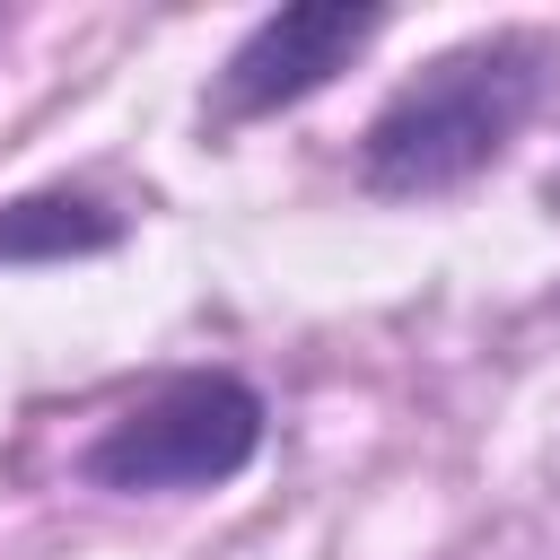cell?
Here are the masks:
<instances>
[{
    "instance_id": "6da1fadb",
    "label": "cell",
    "mask_w": 560,
    "mask_h": 560,
    "mask_svg": "<svg viewBox=\"0 0 560 560\" xmlns=\"http://www.w3.org/2000/svg\"><path fill=\"white\" fill-rule=\"evenodd\" d=\"M542 88H551V44L534 26H490V35L446 44L359 131V184L376 201L464 192L472 175H490L516 149V131L534 122Z\"/></svg>"
},
{
    "instance_id": "7a4b0ae2",
    "label": "cell",
    "mask_w": 560,
    "mask_h": 560,
    "mask_svg": "<svg viewBox=\"0 0 560 560\" xmlns=\"http://www.w3.org/2000/svg\"><path fill=\"white\" fill-rule=\"evenodd\" d=\"M262 394L236 376V368H184L166 385H149L131 411H114L79 472L96 490H122V499H175V490H228L254 455H262Z\"/></svg>"
},
{
    "instance_id": "3957f363",
    "label": "cell",
    "mask_w": 560,
    "mask_h": 560,
    "mask_svg": "<svg viewBox=\"0 0 560 560\" xmlns=\"http://www.w3.org/2000/svg\"><path fill=\"white\" fill-rule=\"evenodd\" d=\"M376 35H385L376 0H289V9H271L236 35V52L219 61V88H210V114L219 122L289 114V105L324 96Z\"/></svg>"
},
{
    "instance_id": "277c9868",
    "label": "cell",
    "mask_w": 560,
    "mask_h": 560,
    "mask_svg": "<svg viewBox=\"0 0 560 560\" xmlns=\"http://www.w3.org/2000/svg\"><path fill=\"white\" fill-rule=\"evenodd\" d=\"M131 236V219L88 192V184H35L0 201V271H44V262H96Z\"/></svg>"
}]
</instances>
